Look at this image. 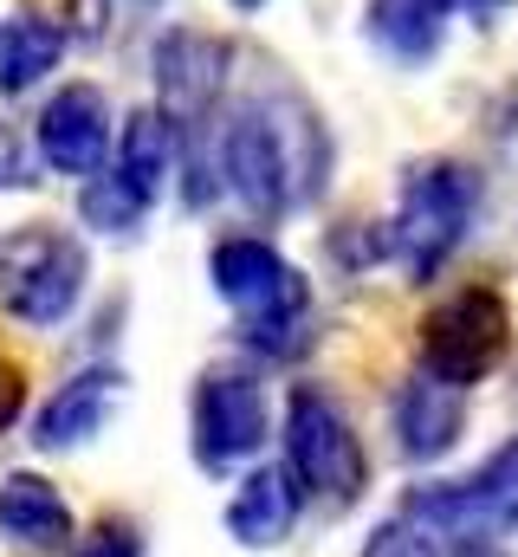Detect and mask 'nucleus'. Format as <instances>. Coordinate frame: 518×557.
Listing matches in <instances>:
<instances>
[{"mask_svg": "<svg viewBox=\"0 0 518 557\" xmlns=\"http://www.w3.org/2000/svg\"><path fill=\"white\" fill-rule=\"evenodd\" d=\"M506 350H513V311L493 285H467L421 318V363H428V376H441L454 389L486 383L506 363Z\"/></svg>", "mask_w": 518, "mask_h": 557, "instance_id": "4", "label": "nucleus"}, {"mask_svg": "<svg viewBox=\"0 0 518 557\" xmlns=\"http://www.w3.org/2000/svg\"><path fill=\"white\" fill-rule=\"evenodd\" d=\"M395 434H402V454L408 460H441V454H454V441L467 434V403H460V389L454 383H441V376H415V383H402V396H395Z\"/></svg>", "mask_w": 518, "mask_h": 557, "instance_id": "12", "label": "nucleus"}, {"mask_svg": "<svg viewBox=\"0 0 518 557\" xmlns=\"http://www.w3.org/2000/svg\"><path fill=\"white\" fill-rule=\"evenodd\" d=\"M227 39L201 33V26H169L156 46H149V72H156V91L169 104V117H188V124H208L221 85H227Z\"/></svg>", "mask_w": 518, "mask_h": 557, "instance_id": "9", "label": "nucleus"}, {"mask_svg": "<svg viewBox=\"0 0 518 557\" xmlns=\"http://www.w3.org/2000/svg\"><path fill=\"white\" fill-rule=\"evenodd\" d=\"M78 214H85V227H98V234H136V227H143V214H149V201L130 188L118 169H104V175H91V182H85Z\"/></svg>", "mask_w": 518, "mask_h": 557, "instance_id": "18", "label": "nucleus"}, {"mask_svg": "<svg viewBox=\"0 0 518 557\" xmlns=\"http://www.w3.org/2000/svg\"><path fill=\"white\" fill-rule=\"evenodd\" d=\"M363 557H441V545H434V532L421 525V519H388V525H377V539L363 545Z\"/></svg>", "mask_w": 518, "mask_h": 557, "instance_id": "19", "label": "nucleus"}, {"mask_svg": "<svg viewBox=\"0 0 518 557\" xmlns=\"http://www.w3.org/2000/svg\"><path fill=\"white\" fill-rule=\"evenodd\" d=\"M221 169H227V188L240 195V208L259 214V221H272V214H285L298 195H311L305 175H298L292 143H285L279 117H272L266 104H247V111L221 131Z\"/></svg>", "mask_w": 518, "mask_h": 557, "instance_id": "5", "label": "nucleus"}, {"mask_svg": "<svg viewBox=\"0 0 518 557\" xmlns=\"http://www.w3.org/2000/svg\"><path fill=\"white\" fill-rule=\"evenodd\" d=\"M195 467L201 473H234L240 460H254L266 447V389L247 370H208L195 383Z\"/></svg>", "mask_w": 518, "mask_h": 557, "instance_id": "6", "label": "nucleus"}, {"mask_svg": "<svg viewBox=\"0 0 518 557\" xmlns=\"http://www.w3.org/2000/svg\"><path fill=\"white\" fill-rule=\"evenodd\" d=\"M447 7H454V13H480V20H486V13H493V7H506V0H447Z\"/></svg>", "mask_w": 518, "mask_h": 557, "instance_id": "23", "label": "nucleus"}, {"mask_svg": "<svg viewBox=\"0 0 518 557\" xmlns=\"http://www.w3.org/2000/svg\"><path fill=\"white\" fill-rule=\"evenodd\" d=\"M85 278H91V260H85V240L65 234V227H13L0 240V305L33 324V331H52L72 318V305L85 298Z\"/></svg>", "mask_w": 518, "mask_h": 557, "instance_id": "1", "label": "nucleus"}, {"mask_svg": "<svg viewBox=\"0 0 518 557\" xmlns=\"http://www.w3.org/2000/svg\"><path fill=\"white\" fill-rule=\"evenodd\" d=\"M298 480L292 467H254L234 499H227V532L247 545V552H266V545H285L292 525H298Z\"/></svg>", "mask_w": 518, "mask_h": 557, "instance_id": "13", "label": "nucleus"}, {"mask_svg": "<svg viewBox=\"0 0 518 557\" xmlns=\"http://www.w3.org/2000/svg\"><path fill=\"white\" fill-rule=\"evenodd\" d=\"M72 557H143V545H136V532H124V525H104L98 539H85Z\"/></svg>", "mask_w": 518, "mask_h": 557, "instance_id": "21", "label": "nucleus"}, {"mask_svg": "<svg viewBox=\"0 0 518 557\" xmlns=\"http://www.w3.org/2000/svg\"><path fill=\"white\" fill-rule=\"evenodd\" d=\"M20 409H26V376H20V363L0 350V428H13Z\"/></svg>", "mask_w": 518, "mask_h": 557, "instance_id": "20", "label": "nucleus"}, {"mask_svg": "<svg viewBox=\"0 0 518 557\" xmlns=\"http://www.w3.org/2000/svg\"><path fill=\"white\" fill-rule=\"evenodd\" d=\"M26 182V162H20V149L0 137V188H20Z\"/></svg>", "mask_w": 518, "mask_h": 557, "instance_id": "22", "label": "nucleus"}, {"mask_svg": "<svg viewBox=\"0 0 518 557\" xmlns=\"http://www.w3.org/2000/svg\"><path fill=\"white\" fill-rule=\"evenodd\" d=\"M33 143H39V162L52 175H104V156H111V104L98 85H65L46 98L39 124H33Z\"/></svg>", "mask_w": 518, "mask_h": 557, "instance_id": "10", "label": "nucleus"}, {"mask_svg": "<svg viewBox=\"0 0 518 557\" xmlns=\"http://www.w3.org/2000/svg\"><path fill=\"white\" fill-rule=\"evenodd\" d=\"M65 59V26L39 20V13H13L0 20V91H33L52 65Z\"/></svg>", "mask_w": 518, "mask_h": 557, "instance_id": "17", "label": "nucleus"}, {"mask_svg": "<svg viewBox=\"0 0 518 557\" xmlns=\"http://www.w3.org/2000/svg\"><path fill=\"white\" fill-rule=\"evenodd\" d=\"M285 467H292L298 493L318 499V506H331V512L357 506V493L370 480L357 428L318 389H292V403H285Z\"/></svg>", "mask_w": 518, "mask_h": 557, "instance_id": "3", "label": "nucleus"}, {"mask_svg": "<svg viewBox=\"0 0 518 557\" xmlns=\"http://www.w3.org/2000/svg\"><path fill=\"white\" fill-rule=\"evenodd\" d=\"M408 519H421L434 539H493V532H518V434L506 447H493V460L460 480V486H428L408 499Z\"/></svg>", "mask_w": 518, "mask_h": 557, "instance_id": "7", "label": "nucleus"}, {"mask_svg": "<svg viewBox=\"0 0 518 557\" xmlns=\"http://www.w3.org/2000/svg\"><path fill=\"white\" fill-rule=\"evenodd\" d=\"M0 539L26 552H65L72 539V506L46 473H7L0 480Z\"/></svg>", "mask_w": 518, "mask_h": 557, "instance_id": "14", "label": "nucleus"}, {"mask_svg": "<svg viewBox=\"0 0 518 557\" xmlns=\"http://www.w3.org/2000/svg\"><path fill=\"white\" fill-rule=\"evenodd\" d=\"M480 208V175L467 162H421L402 182V208L388 221V253L408 267V278H434L441 260L467 240Z\"/></svg>", "mask_w": 518, "mask_h": 557, "instance_id": "2", "label": "nucleus"}, {"mask_svg": "<svg viewBox=\"0 0 518 557\" xmlns=\"http://www.w3.org/2000/svg\"><path fill=\"white\" fill-rule=\"evenodd\" d=\"M208 278H214V292L247 318V324H279V318H305V305H311V285L305 273L279 253V247H266V240H221L214 253H208Z\"/></svg>", "mask_w": 518, "mask_h": 557, "instance_id": "8", "label": "nucleus"}, {"mask_svg": "<svg viewBox=\"0 0 518 557\" xmlns=\"http://www.w3.org/2000/svg\"><path fill=\"white\" fill-rule=\"evenodd\" d=\"M234 7H259V0H234Z\"/></svg>", "mask_w": 518, "mask_h": 557, "instance_id": "24", "label": "nucleus"}, {"mask_svg": "<svg viewBox=\"0 0 518 557\" xmlns=\"http://www.w3.org/2000/svg\"><path fill=\"white\" fill-rule=\"evenodd\" d=\"M175 162H182V131H175V117L156 111V104L130 111V124L118 131V175H124L143 201H156V195H169Z\"/></svg>", "mask_w": 518, "mask_h": 557, "instance_id": "15", "label": "nucleus"}, {"mask_svg": "<svg viewBox=\"0 0 518 557\" xmlns=\"http://www.w3.org/2000/svg\"><path fill=\"white\" fill-rule=\"evenodd\" d=\"M124 403V376L118 370H78L72 383L52 389V403L33 421V447L46 454H65V447H85L91 434H104V421L118 416Z\"/></svg>", "mask_w": 518, "mask_h": 557, "instance_id": "11", "label": "nucleus"}, {"mask_svg": "<svg viewBox=\"0 0 518 557\" xmlns=\"http://www.w3.org/2000/svg\"><path fill=\"white\" fill-rule=\"evenodd\" d=\"M441 33H447V0H370V39L402 65L434 59Z\"/></svg>", "mask_w": 518, "mask_h": 557, "instance_id": "16", "label": "nucleus"}]
</instances>
